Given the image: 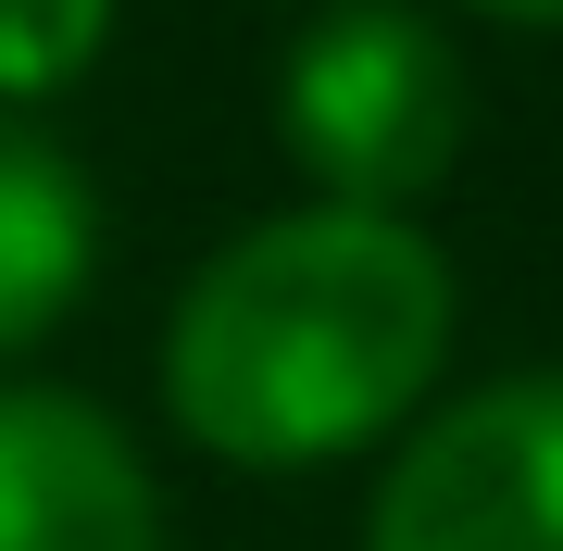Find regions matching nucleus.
<instances>
[{"label":"nucleus","mask_w":563,"mask_h":551,"mask_svg":"<svg viewBox=\"0 0 563 551\" xmlns=\"http://www.w3.org/2000/svg\"><path fill=\"white\" fill-rule=\"evenodd\" d=\"M463 327L451 251L413 213L301 201L263 213L176 288L163 414L239 476H313L413 427Z\"/></svg>","instance_id":"1"},{"label":"nucleus","mask_w":563,"mask_h":551,"mask_svg":"<svg viewBox=\"0 0 563 551\" xmlns=\"http://www.w3.org/2000/svg\"><path fill=\"white\" fill-rule=\"evenodd\" d=\"M476 125V76H463L451 25L413 0H325L276 76V139L313 176V201L351 213H413L439 201Z\"/></svg>","instance_id":"2"},{"label":"nucleus","mask_w":563,"mask_h":551,"mask_svg":"<svg viewBox=\"0 0 563 551\" xmlns=\"http://www.w3.org/2000/svg\"><path fill=\"white\" fill-rule=\"evenodd\" d=\"M363 551H563V376H488L388 451Z\"/></svg>","instance_id":"3"},{"label":"nucleus","mask_w":563,"mask_h":551,"mask_svg":"<svg viewBox=\"0 0 563 551\" xmlns=\"http://www.w3.org/2000/svg\"><path fill=\"white\" fill-rule=\"evenodd\" d=\"M0 551H163V489L88 388L0 376Z\"/></svg>","instance_id":"4"},{"label":"nucleus","mask_w":563,"mask_h":551,"mask_svg":"<svg viewBox=\"0 0 563 551\" xmlns=\"http://www.w3.org/2000/svg\"><path fill=\"white\" fill-rule=\"evenodd\" d=\"M101 276V188L38 113H0V364H25Z\"/></svg>","instance_id":"5"},{"label":"nucleus","mask_w":563,"mask_h":551,"mask_svg":"<svg viewBox=\"0 0 563 551\" xmlns=\"http://www.w3.org/2000/svg\"><path fill=\"white\" fill-rule=\"evenodd\" d=\"M113 51V0H0V113H38Z\"/></svg>","instance_id":"6"},{"label":"nucleus","mask_w":563,"mask_h":551,"mask_svg":"<svg viewBox=\"0 0 563 551\" xmlns=\"http://www.w3.org/2000/svg\"><path fill=\"white\" fill-rule=\"evenodd\" d=\"M463 13H501V25H563V0H463Z\"/></svg>","instance_id":"7"}]
</instances>
